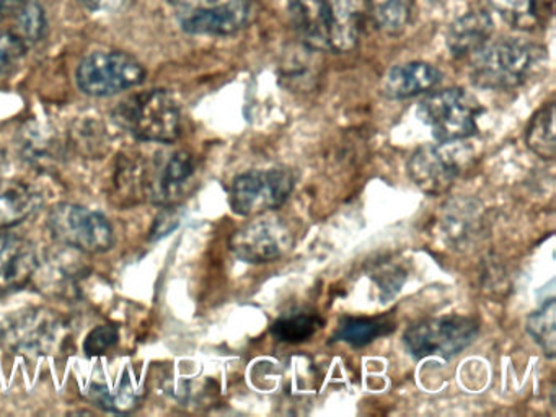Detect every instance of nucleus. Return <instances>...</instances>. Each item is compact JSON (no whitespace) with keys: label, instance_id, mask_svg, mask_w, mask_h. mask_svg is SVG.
I'll use <instances>...</instances> for the list:
<instances>
[{"label":"nucleus","instance_id":"1","mask_svg":"<svg viewBox=\"0 0 556 417\" xmlns=\"http://www.w3.org/2000/svg\"><path fill=\"white\" fill-rule=\"evenodd\" d=\"M289 15L302 41L315 51L344 54L359 41L361 0H289Z\"/></svg>","mask_w":556,"mask_h":417},{"label":"nucleus","instance_id":"2","mask_svg":"<svg viewBox=\"0 0 556 417\" xmlns=\"http://www.w3.org/2000/svg\"><path fill=\"white\" fill-rule=\"evenodd\" d=\"M545 49L523 39H501L473 54L470 77L486 90H510L527 84L545 62Z\"/></svg>","mask_w":556,"mask_h":417},{"label":"nucleus","instance_id":"3","mask_svg":"<svg viewBox=\"0 0 556 417\" xmlns=\"http://www.w3.org/2000/svg\"><path fill=\"white\" fill-rule=\"evenodd\" d=\"M116 123L142 142L172 143L181 134V113L177 101L165 90H148L123 101Z\"/></svg>","mask_w":556,"mask_h":417},{"label":"nucleus","instance_id":"4","mask_svg":"<svg viewBox=\"0 0 556 417\" xmlns=\"http://www.w3.org/2000/svg\"><path fill=\"white\" fill-rule=\"evenodd\" d=\"M66 336L63 318L45 306L18 309L0 323V348L11 354H53Z\"/></svg>","mask_w":556,"mask_h":417},{"label":"nucleus","instance_id":"5","mask_svg":"<svg viewBox=\"0 0 556 417\" xmlns=\"http://www.w3.org/2000/svg\"><path fill=\"white\" fill-rule=\"evenodd\" d=\"M480 103L462 88L434 91L419 103L418 117L439 143H454L478 132Z\"/></svg>","mask_w":556,"mask_h":417},{"label":"nucleus","instance_id":"6","mask_svg":"<svg viewBox=\"0 0 556 417\" xmlns=\"http://www.w3.org/2000/svg\"><path fill=\"white\" fill-rule=\"evenodd\" d=\"M478 323L465 316H441L422 319L403 334L406 351L416 361L438 357L451 361L475 341Z\"/></svg>","mask_w":556,"mask_h":417},{"label":"nucleus","instance_id":"7","mask_svg":"<svg viewBox=\"0 0 556 417\" xmlns=\"http://www.w3.org/2000/svg\"><path fill=\"white\" fill-rule=\"evenodd\" d=\"M47 225L58 243L83 253H105L115 243V233L106 217L83 205L67 202L54 205L48 214Z\"/></svg>","mask_w":556,"mask_h":417},{"label":"nucleus","instance_id":"8","mask_svg":"<svg viewBox=\"0 0 556 417\" xmlns=\"http://www.w3.org/2000/svg\"><path fill=\"white\" fill-rule=\"evenodd\" d=\"M294 173L288 168L252 169L242 173L230 186V207L242 217L266 214L281 207L294 191Z\"/></svg>","mask_w":556,"mask_h":417},{"label":"nucleus","instance_id":"9","mask_svg":"<svg viewBox=\"0 0 556 417\" xmlns=\"http://www.w3.org/2000/svg\"><path fill=\"white\" fill-rule=\"evenodd\" d=\"M77 87L89 97H112L144 81L146 68L138 59L122 51H99L80 61Z\"/></svg>","mask_w":556,"mask_h":417},{"label":"nucleus","instance_id":"10","mask_svg":"<svg viewBox=\"0 0 556 417\" xmlns=\"http://www.w3.org/2000/svg\"><path fill=\"white\" fill-rule=\"evenodd\" d=\"M294 247V233L282 218L258 217L243 225L230 238V251L250 264L273 263Z\"/></svg>","mask_w":556,"mask_h":417},{"label":"nucleus","instance_id":"11","mask_svg":"<svg viewBox=\"0 0 556 417\" xmlns=\"http://www.w3.org/2000/svg\"><path fill=\"white\" fill-rule=\"evenodd\" d=\"M460 173V163L445 143H426L413 152L408 160L412 181L426 194L439 195L448 191Z\"/></svg>","mask_w":556,"mask_h":417},{"label":"nucleus","instance_id":"12","mask_svg":"<svg viewBox=\"0 0 556 417\" xmlns=\"http://www.w3.org/2000/svg\"><path fill=\"white\" fill-rule=\"evenodd\" d=\"M253 18V3L250 0H230L214 3L203 9L191 10L181 16L185 33L201 36H229L242 31Z\"/></svg>","mask_w":556,"mask_h":417},{"label":"nucleus","instance_id":"13","mask_svg":"<svg viewBox=\"0 0 556 417\" xmlns=\"http://www.w3.org/2000/svg\"><path fill=\"white\" fill-rule=\"evenodd\" d=\"M37 248L15 235H0V295L22 289L37 273Z\"/></svg>","mask_w":556,"mask_h":417},{"label":"nucleus","instance_id":"14","mask_svg":"<svg viewBox=\"0 0 556 417\" xmlns=\"http://www.w3.org/2000/svg\"><path fill=\"white\" fill-rule=\"evenodd\" d=\"M197 173V163L193 155L178 150L170 153L155 166L154 176L149 181V194L155 204L172 205L185 194V189L190 185Z\"/></svg>","mask_w":556,"mask_h":417},{"label":"nucleus","instance_id":"15","mask_svg":"<svg viewBox=\"0 0 556 417\" xmlns=\"http://www.w3.org/2000/svg\"><path fill=\"white\" fill-rule=\"evenodd\" d=\"M494 23L484 10H471L458 16L447 31V48L455 58L477 54L490 41Z\"/></svg>","mask_w":556,"mask_h":417},{"label":"nucleus","instance_id":"16","mask_svg":"<svg viewBox=\"0 0 556 417\" xmlns=\"http://www.w3.org/2000/svg\"><path fill=\"white\" fill-rule=\"evenodd\" d=\"M442 74L426 62H406L387 72L382 90L387 98L403 100L432 90L441 81Z\"/></svg>","mask_w":556,"mask_h":417},{"label":"nucleus","instance_id":"17","mask_svg":"<svg viewBox=\"0 0 556 417\" xmlns=\"http://www.w3.org/2000/svg\"><path fill=\"white\" fill-rule=\"evenodd\" d=\"M43 204L40 191L14 179H0V230L30 218Z\"/></svg>","mask_w":556,"mask_h":417},{"label":"nucleus","instance_id":"18","mask_svg":"<svg viewBox=\"0 0 556 417\" xmlns=\"http://www.w3.org/2000/svg\"><path fill=\"white\" fill-rule=\"evenodd\" d=\"M488 9L506 20L513 28L530 31L545 22L552 0H483Z\"/></svg>","mask_w":556,"mask_h":417},{"label":"nucleus","instance_id":"19","mask_svg":"<svg viewBox=\"0 0 556 417\" xmlns=\"http://www.w3.org/2000/svg\"><path fill=\"white\" fill-rule=\"evenodd\" d=\"M377 29L386 35H400L412 18L415 0H364Z\"/></svg>","mask_w":556,"mask_h":417},{"label":"nucleus","instance_id":"20","mask_svg":"<svg viewBox=\"0 0 556 417\" xmlns=\"http://www.w3.org/2000/svg\"><path fill=\"white\" fill-rule=\"evenodd\" d=\"M526 140L529 149L540 159H555V104L548 103L533 114L527 127Z\"/></svg>","mask_w":556,"mask_h":417},{"label":"nucleus","instance_id":"21","mask_svg":"<svg viewBox=\"0 0 556 417\" xmlns=\"http://www.w3.org/2000/svg\"><path fill=\"white\" fill-rule=\"evenodd\" d=\"M320 328H324V319L315 313L292 312L276 319L271 334L278 341L299 344L308 341Z\"/></svg>","mask_w":556,"mask_h":417},{"label":"nucleus","instance_id":"22","mask_svg":"<svg viewBox=\"0 0 556 417\" xmlns=\"http://www.w3.org/2000/svg\"><path fill=\"white\" fill-rule=\"evenodd\" d=\"M390 331H393V325L386 319L344 318L334 332V339L354 348H364Z\"/></svg>","mask_w":556,"mask_h":417},{"label":"nucleus","instance_id":"23","mask_svg":"<svg viewBox=\"0 0 556 417\" xmlns=\"http://www.w3.org/2000/svg\"><path fill=\"white\" fill-rule=\"evenodd\" d=\"M555 299H548L536 312L527 318V332L530 338L540 345L546 357H555L556 334H555Z\"/></svg>","mask_w":556,"mask_h":417},{"label":"nucleus","instance_id":"24","mask_svg":"<svg viewBox=\"0 0 556 417\" xmlns=\"http://www.w3.org/2000/svg\"><path fill=\"white\" fill-rule=\"evenodd\" d=\"M15 23H17V33L15 35L30 46L34 42L43 39L47 33V15L43 7L37 0H21L14 12Z\"/></svg>","mask_w":556,"mask_h":417},{"label":"nucleus","instance_id":"25","mask_svg":"<svg viewBox=\"0 0 556 417\" xmlns=\"http://www.w3.org/2000/svg\"><path fill=\"white\" fill-rule=\"evenodd\" d=\"M21 147L25 159L30 160L31 163L43 165V163L60 156L61 143H58V140L50 136L43 127L37 126L24 130Z\"/></svg>","mask_w":556,"mask_h":417},{"label":"nucleus","instance_id":"26","mask_svg":"<svg viewBox=\"0 0 556 417\" xmlns=\"http://www.w3.org/2000/svg\"><path fill=\"white\" fill-rule=\"evenodd\" d=\"M90 397H92V401H96L100 407L106 410H113V413H126V410L132 409L136 404L135 390H132L128 380H125V383H123V387L119 388L116 393H110L105 387L93 384L92 390H90Z\"/></svg>","mask_w":556,"mask_h":417},{"label":"nucleus","instance_id":"27","mask_svg":"<svg viewBox=\"0 0 556 417\" xmlns=\"http://www.w3.org/2000/svg\"><path fill=\"white\" fill-rule=\"evenodd\" d=\"M28 46L15 33L0 29V75L11 71L27 52Z\"/></svg>","mask_w":556,"mask_h":417},{"label":"nucleus","instance_id":"28","mask_svg":"<svg viewBox=\"0 0 556 417\" xmlns=\"http://www.w3.org/2000/svg\"><path fill=\"white\" fill-rule=\"evenodd\" d=\"M118 339L119 332L116 326H99V328L93 329V331H90V334L87 336L86 342H84V352H86L89 357L103 355L118 342Z\"/></svg>","mask_w":556,"mask_h":417},{"label":"nucleus","instance_id":"29","mask_svg":"<svg viewBox=\"0 0 556 417\" xmlns=\"http://www.w3.org/2000/svg\"><path fill=\"white\" fill-rule=\"evenodd\" d=\"M84 9L96 13H110L118 10L125 0H77Z\"/></svg>","mask_w":556,"mask_h":417},{"label":"nucleus","instance_id":"30","mask_svg":"<svg viewBox=\"0 0 556 417\" xmlns=\"http://www.w3.org/2000/svg\"><path fill=\"white\" fill-rule=\"evenodd\" d=\"M170 5L178 7V9H203V7H211L219 0H167Z\"/></svg>","mask_w":556,"mask_h":417},{"label":"nucleus","instance_id":"31","mask_svg":"<svg viewBox=\"0 0 556 417\" xmlns=\"http://www.w3.org/2000/svg\"><path fill=\"white\" fill-rule=\"evenodd\" d=\"M21 0H0V20L14 15Z\"/></svg>","mask_w":556,"mask_h":417},{"label":"nucleus","instance_id":"32","mask_svg":"<svg viewBox=\"0 0 556 417\" xmlns=\"http://www.w3.org/2000/svg\"><path fill=\"white\" fill-rule=\"evenodd\" d=\"M5 155L4 152H0V173L4 172Z\"/></svg>","mask_w":556,"mask_h":417}]
</instances>
